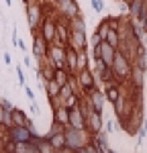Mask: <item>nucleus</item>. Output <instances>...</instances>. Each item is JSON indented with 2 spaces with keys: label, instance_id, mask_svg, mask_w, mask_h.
<instances>
[{
  "label": "nucleus",
  "instance_id": "obj_1",
  "mask_svg": "<svg viewBox=\"0 0 147 153\" xmlns=\"http://www.w3.org/2000/svg\"><path fill=\"white\" fill-rule=\"evenodd\" d=\"M94 8H96V10H100V8H102V2H98V0H94Z\"/></svg>",
  "mask_w": 147,
  "mask_h": 153
}]
</instances>
